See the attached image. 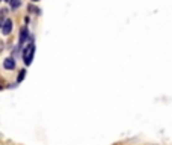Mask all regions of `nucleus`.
I'll return each mask as SVG.
<instances>
[{
	"label": "nucleus",
	"instance_id": "obj_5",
	"mask_svg": "<svg viewBox=\"0 0 172 145\" xmlns=\"http://www.w3.org/2000/svg\"><path fill=\"white\" fill-rule=\"evenodd\" d=\"M9 3H11L12 11H15V9H18V8L21 6V0H9Z\"/></svg>",
	"mask_w": 172,
	"mask_h": 145
},
{
	"label": "nucleus",
	"instance_id": "obj_7",
	"mask_svg": "<svg viewBox=\"0 0 172 145\" xmlns=\"http://www.w3.org/2000/svg\"><path fill=\"white\" fill-rule=\"evenodd\" d=\"M26 73H27L26 70H21V71L18 73V77H17V83H21V82H23L24 77H26Z\"/></svg>",
	"mask_w": 172,
	"mask_h": 145
},
{
	"label": "nucleus",
	"instance_id": "obj_1",
	"mask_svg": "<svg viewBox=\"0 0 172 145\" xmlns=\"http://www.w3.org/2000/svg\"><path fill=\"white\" fill-rule=\"evenodd\" d=\"M21 56H23V61L26 65H30L32 61H33V56H35V43H29L23 48L21 52Z\"/></svg>",
	"mask_w": 172,
	"mask_h": 145
},
{
	"label": "nucleus",
	"instance_id": "obj_2",
	"mask_svg": "<svg viewBox=\"0 0 172 145\" xmlns=\"http://www.w3.org/2000/svg\"><path fill=\"white\" fill-rule=\"evenodd\" d=\"M14 23H12L11 18H8V20H5V23H3V26H2V34L3 35H9L12 32V26Z\"/></svg>",
	"mask_w": 172,
	"mask_h": 145
},
{
	"label": "nucleus",
	"instance_id": "obj_9",
	"mask_svg": "<svg viewBox=\"0 0 172 145\" xmlns=\"http://www.w3.org/2000/svg\"><path fill=\"white\" fill-rule=\"evenodd\" d=\"M32 2H33V3H36V2H39V0H32Z\"/></svg>",
	"mask_w": 172,
	"mask_h": 145
},
{
	"label": "nucleus",
	"instance_id": "obj_8",
	"mask_svg": "<svg viewBox=\"0 0 172 145\" xmlns=\"http://www.w3.org/2000/svg\"><path fill=\"white\" fill-rule=\"evenodd\" d=\"M2 26H3V24H2V18H0V27H2Z\"/></svg>",
	"mask_w": 172,
	"mask_h": 145
},
{
	"label": "nucleus",
	"instance_id": "obj_3",
	"mask_svg": "<svg viewBox=\"0 0 172 145\" xmlns=\"http://www.w3.org/2000/svg\"><path fill=\"white\" fill-rule=\"evenodd\" d=\"M29 38H30V34H29L27 27L24 26V27H21V30H20V45H23Z\"/></svg>",
	"mask_w": 172,
	"mask_h": 145
},
{
	"label": "nucleus",
	"instance_id": "obj_4",
	"mask_svg": "<svg viewBox=\"0 0 172 145\" xmlns=\"http://www.w3.org/2000/svg\"><path fill=\"white\" fill-rule=\"evenodd\" d=\"M3 68L5 70H14L15 68V59L14 57H6L5 61H3Z\"/></svg>",
	"mask_w": 172,
	"mask_h": 145
},
{
	"label": "nucleus",
	"instance_id": "obj_6",
	"mask_svg": "<svg viewBox=\"0 0 172 145\" xmlns=\"http://www.w3.org/2000/svg\"><path fill=\"white\" fill-rule=\"evenodd\" d=\"M27 11L30 12V14H36V15H39V14H41V9H39V8H36V6H33V5H29V6H27Z\"/></svg>",
	"mask_w": 172,
	"mask_h": 145
}]
</instances>
